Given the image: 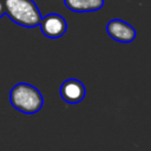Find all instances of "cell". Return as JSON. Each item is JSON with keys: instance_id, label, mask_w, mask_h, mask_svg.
I'll use <instances>...</instances> for the list:
<instances>
[{"instance_id": "obj_6", "label": "cell", "mask_w": 151, "mask_h": 151, "mask_svg": "<svg viewBox=\"0 0 151 151\" xmlns=\"http://www.w3.org/2000/svg\"><path fill=\"white\" fill-rule=\"evenodd\" d=\"M64 5L72 12L87 13L99 11L104 6V0H64Z\"/></svg>"}, {"instance_id": "obj_1", "label": "cell", "mask_w": 151, "mask_h": 151, "mask_svg": "<svg viewBox=\"0 0 151 151\" xmlns=\"http://www.w3.org/2000/svg\"><path fill=\"white\" fill-rule=\"evenodd\" d=\"M9 101L14 109L25 114H34L39 112L44 105L41 92L27 83H19L12 87Z\"/></svg>"}, {"instance_id": "obj_3", "label": "cell", "mask_w": 151, "mask_h": 151, "mask_svg": "<svg viewBox=\"0 0 151 151\" xmlns=\"http://www.w3.org/2000/svg\"><path fill=\"white\" fill-rule=\"evenodd\" d=\"M39 26L42 34L50 39H58L63 37L67 29L66 20L57 13H50L41 18Z\"/></svg>"}, {"instance_id": "obj_4", "label": "cell", "mask_w": 151, "mask_h": 151, "mask_svg": "<svg viewBox=\"0 0 151 151\" xmlns=\"http://www.w3.org/2000/svg\"><path fill=\"white\" fill-rule=\"evenodd\" d=\"M106 32L113 40L123 44L132 42L137 35L136 29L130 24L120 19L110 20L106 25Z\"/></svg>"}, {"instance_id": "obj_2", "label": "cell", "mask_w": 151, "mask_h": 151, "mask_svg": "<svg viewBox=\"0 0 151 151\" xmlns=\"http://www.w3.org/2000/svg\"><path fill=\"white\" fill-rule=\"evenodd\" d=\"M5 14L17 25L32 28L39 25L41 13L33 0H4Z\"/></svg>"}, {"instance_id": "obj_7", "label": "cell", "mask_w": 151, "mask_h": 151, "mask_svg": "<svg viewBox=\"0 0 151 151\" xmlns=\"http://www.w3.org/2000/svg\"><path fill=\"white\" fill-rule=\"evenodd\" d=\"M5 15V5H4V0H0V18H2Z\"/></svg>"}, {"instance_id": "obj_5", "label": "cell", "mask_w": 151, "mask_h": 151, "mask_svg": "<svg viewBox=\"0 0 151 151\" xmlns=\"http://www.w3.org/2000/svg\"><path fill=\"white\" fill-rule=\"evenodd\" d=\"M85 94H86V88L84 84L76 78L66 79L60 86V96L63 100L66 101L67 104L74 105L80 103L84 99Z\"/></svg>"}]
</instances>
